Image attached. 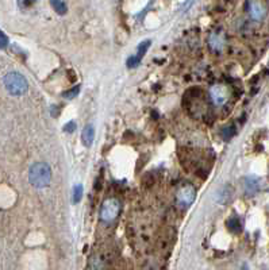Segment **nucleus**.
Segmentation results:
<instances>
[{
  "label": "nucleus",
  "mask_w": 269,
  "mask_h": 270,
  "mask_svg": "<svg viewBox=\"0 0 269 270\" xmlns=\"http://www.w3.org/2000/svg\"><path fill=\"white\" fill-rule=\"evenodd\" d=\"M228 229L231 231V232H234V234H237V232H240L241 229H242V226H241V220L240 217L237 216H231L230 219L228 220Z\"/></svg>",
  "instance_id": "nucleus-9"
},
{
  "label": "nucleus",
  "mask_w": 269,
  "mask_h": 270,
  "mask_svg": "<svg viewBox=\"0 0 269 270\" xmlns=\"http://www.w3.org/2000/svg\"><path fill=\"white\" fill-rule=\"evenodd\" d=\"M195 196H196V189H195V187H192L191 184H186L177 192V201L180 204H183V206H189V204L193 203Z\"/></svg>",
  "instance_id": "nucleus-4"
},
{
  "label": "nucleus",
  "mask_w": 269,
  "mask_h": 270,
  "mask_svg": "<svg viewBox=\"0 0 269 270\" xmlns=\"http://www.w3.org/2000/svg\"><path fill=\"white\" fill-rule=\"evenodd\" d=\"M80 92V85H76L73 89H70V91H66L64 94V97L66 99H73L75 96H77V94Z\"/></svg>",
  "instance_id": "nucleus-16"
},
{
  "label": "nucleus",
  "mask_w": 269,
  "mask_h": 270,
  "mask_svg": "<svg viewBox=\"0 0 269 270\" xmlns=\"http://www.w3.org/2000/svg\"><path fill=\"white\" fill-rule=\"evenodd\" d=\"M241 270H248V268H246V266H244V268H242V269Z\"/></svg>",
  "instance_id": "nucleus-19"
},
{
  "label": "nucleus",
  "mask_w": 269,
  "mask_h": 270,
  "mask_svg": "<svg viewBox=\"0 0 269 270\" xmlns=\"http://www.w3.org/2000/svg\"><path fill=\"white\" fill-rule=\"evenodd\" d=\"M52 7L54 8V11L60 14V15H65L66 11H68V6H66V3L65 1H61V0H56V1H52L50 3Z\"/></svg>",
  "instance_id": "nucleus-11"
},
{
  "label": "nucleus",
  "mask_w": 269,
  "mask_h": 270,
  "mask_svg": "<svg viewBox=\"0 0 269 270\" xmlns=\"http://www.w3.org/2000/svg\"><path fill=\"white\" fill-rule=\"evenodd\" d=\"M94 138H95L94 126L88 124V126H85V129L83 130V133H82L83 143H84L87 147H89L91 145H92V142H94Z\"/></svg>",
  "instance_id": "nucleus-8"
},
{
  "label": "nucleus",
  "mask_w": 269,
  "mask_h": 270,
  "mask_svg": "<svg viewBox=\"0 0 269 270\" xmlns=\"http://www.w3.org/2000/svg\"><path fill=\"white\" fill-rule=\"evenodd\" d=\"M82 196H83V185L82 184H77L76 187H75V189H73V203H75V204L79 203V201L82 200Z\"/></svg>",
  "instance_id": "nucleus-13"
},
{
  "label": "nucleus",
  "mask_w": 269,
  "mask_h": 270,
  "mask_svg": "<svg viewBox=\"0 0 269 270\" xmlns=\"http://www.w3.org/2000/svg\"><path fill=\"white\" fill-rule=\"evenodd\" d=\"M149 46H150V41H149V39H147V41L142 42L140 46H138V54H137V56H138L140 58H142V57L145 56V53L147 52Z\"/></svg>",
  "instance_id": "nucleus-14"
},
{
  "label": "nucleus",
  "mask_w": 269,
  "mask_h": 270,
  "mask_svg": "<svg viewBox=\"0 0 269 270\" xmlns=\"http://www.w3.org/2000/svg\"><path fill=\"white\" fill-rule=\"evenodd\" d=\"M248 12L254 20H261L267 15V7L261 1H246Z\"/></svg>",
  "instance_id": "nucleus-6"
},
{
  "label": "nucleus",
  "mask_w": 269,
  "mask_h": 270,
  "mask_svg": "<svg viewBox=\"0 0 269 270\" xmlns=\"http://www.w3.org/2000/svg\"><path fill=\"white\" fill-rule=\"evenodd\" d=\"M235 135V127L233 124H230V126H226L225 129L222 130V138L225 141H228V139H231L233 136Z\"/></svg>",
  "instance_id": "nucleus-12"
},
{
  "label": "nucleus",
  "mask_w": 269,
  "mask_h": 270,
  "mask_svg": "<svg viewBox=\"0 0 269 270\" xmlns=\"http://www.w3.org/2000/svg\"><path fill=\"white\" fill-rule=\"evenodd\" d=\"M7 45H8V38H7V36L0 30V49H4V47H7Z\"/></svg>",
  "instance_id": "nucleus-17"
},
{
  "label": "nucleus",
  "mask_w": 269,
  "mask_h": 270,
  "mask_svg": "<svg viewBox=\"0 0 269 270\" xmlns=\"http://www.w3.org/2000/svg\"><path fill=\"white\" fill-rule=\"evenodd\" d=\"M30 182L37 188H45L52 180V169L46 162H35L30 168Z\"/></svg>",
  "instance_id": "nucleus-1"
},
{
  "label": "nucleus",
  "mask_w": 269,
  "mask_h": 270,
  "mask_svg": "<svg viewBox=\"0 0 269 270\" xmlns=\"http://www.w3.org/2000/svg\"><path fill=\"white\" fill-rule=\"evenodd\" d=\"M208 43L212 50L215 52H221L225 46V36H223L222 31H214L210 34V39Z\"/></svg>",
  "instance_id": "nucleus-7"
},
{
  "label": "nucleus",
  "mask_w": 269,
  "mask_h": 270,
  "mask_svg": "<svg viewBox=\"0 0 269 270\" xmlns=\"http://www.w3.org/2000/svg\"><path fill=\"white\" fill-rule=\"evenodd\" d=\"M75 127H76V123L72 120V122H69V123L65 124L64 131H66V133H73V131H75Z\"/></svg>",
  "instance_id": "nucleus-18"
},
{
  "label": "nucleus",
  "mask_w": 269,
  "mask_h": 270,
  "mask_svg": "<svg viewBox=\"0 0 269 270\" xmlns=\"http://www.w3.org/2000/svg\"><path fill=\"white\" fill-rule=\"evenodd\" d=\"M210 96L215 106H222V104L226 103V100L228 99V87H225L222 84L212 85L210 89Z\"/></svg>",
  "instance_id": "nucleus-5"
},
{
  "label": "nucleus",
  "mask_w": 269,
  "mask_h": 270,
  "mask_svg": "<svg viewBox=\"0 0 269 270\" xmlns=\"http://www.w3.org/2000/svg\"><path fill=\"white\" fill-rule=\"evenodd\" d=\"M4 85H6L7 91L11 95H14V96L23 95L27 91V88H29L27 80L21 73H18V72H10L8 75H6V77H4Z\"/></svg>",
  "instance_id": "nucleus-2"
},
{
  "label": "nucleus",
  "mask_w": 269,
  "mask_h": 270,
  "mask_svg": "<svg viewBox=\"0 0 269 270\" xmlns=\"http://www.w3.org/2000/svg\"><path fill=\"white\" fill-rule=\"evenodd\" d=\"M119 211H121V203H119V200L107 199L103 203V207H102L100 217L104 222H112L119 215Z\"/></svg>",
  "instance_id": "nucleus-3"
},
{
  "label": "nucleus",
  "mask_w": 269,
  "mask_h": 270,
  "mask_svg": "<svg viewBox=\"0 0 269 270\" xmlns=\"http://www.w3.org/2000/svg\"><path fill=\"white\" fill-rule=\"evenodd\" d=\"M141 59L142 58H140L138 56H131V57L127 59V66H129V68H137V66L140 65Z\"/></svg>",
  "instance_id": "nucleus-15"
},
{
  "label": "nucleus",
  "mask_w": 269,
  "mask_h": 270,
  "mask_svg": "<svg viewBox=\"0 0 269 270\" xmlns=\"http://www.w3.org/2000/svg\"><path fill=\"white\" fill-rule=\"evenodd\" d=\"M245 189L248 194H254L258 191V181L254 178H246Z\"/></svg>",
  "instance_id": "nucleus-10"
}]
</instances>
